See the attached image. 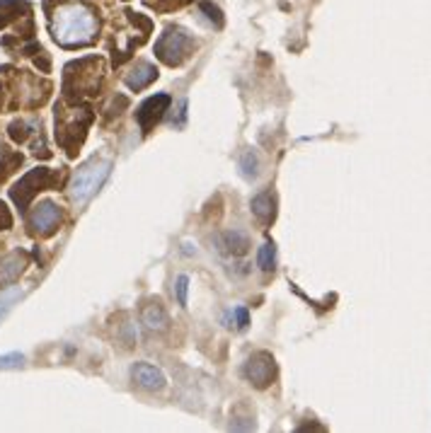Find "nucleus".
I'll return each mask as SVG.
<instances>
[{"label":"nucleus","mask_w":431,"mask_h":433,"mask_svg":"<svg viewBox=\"0 0 431 433\" xmlns=\"http://www.w3.org/2000/svg\"><path fill=\"white\" fill-rule=\"evenodd\" d=\"M58 223H61V211H58L56 206L51 204V201H44V204H39L29 215L32 233H37V235H42V237L51 235L53 230L58 228Z\"/></svg>","instance_id":"8"},{"label":"nucleus","mask_w":431,"mask_h":433,"mask_svg":"<svg viewBox=\"0 0 431 433\" xmlns=\"http://www.w3.org/2000/svg\"><path fill=\"white\" fill-rule=\"evenodd\" d=\"M158 78V68L151 66V63H138L129 75H126V85L131 90H143Z\"/></svg>","instance_id":"12"},{"label":"nucleus","mask_w":431,"mask_h":433,"mask_svg":"<svg viewBox=\"0 0 431 433\" xmlns=\"http://www.w3.org/2000/svg\"><path fill=\"white\" fill-rule=\"evenodd\" d=\"M235 319H238V329H245V327H247V322H249L247 310H245V308H238V310H235Z\"/></svg>","instance_id":"23"},{"label":"nucleus","mask_w":431,"mask_h":433,"mask_svg":"<svg viewBox=\"0 0 431 433\" xmlns=\"http://www.w3.org/2000/svg\"><path fill=\"white\" fill-rule=\"evenodd\" d=\"M257 264H260L262 272H271L276 264V247L274 242H264L260 247V254H257Z\"/></svg>","instance_id":"16"},{"label":"nucleus","mask_w":431,"mask_h":433,"mask_svg":"<svg viewBox=\"0 0 431 433\" xmlns=\"http://www.w3.org/2000/svg\"><path fill=\"white\" fill-rule=\"evenodd\" d=\"M131 378H134V382L138 387L151 390V392L162 390L167 382L160 368H156V365H151V363H136L134 368H131Z\"/></svg>","instance_id":"9"},{"label":"nucleus","mask_w":431,"mask_h":433,"mask_svg":"<svg viewBox=\"0 0 431 433\" xmlns=\"http://www.w3.org/2000/svg\"><path fill=\"white\" fill-rule=\"evenodd\" d=\"M170 102H172L170 94L160 92V94H153V97H148L146 102H143V105L136 109V121H138V126H140V131H143V133H148V131H151L153 126H156L158 121L165 116Z\"/></svg>","instance_id":"7"},{"label":"nucleus","mask_w":431,"mask_h":433,"mask_svg":"<svg viewBox=\"0 0 431 433\" xmlns=\"http://www.w3.org/2000/svg\"><path fill=\"white\" fill-rule=\"evenodd\" d=\"M93 124V111L90 109H75L71 114V119H66L63 111H56V138L63 148L68 150V155H75L80 148V143L85 141L88 126Z\"/></svg>","instance_id":"3"},{"label":"nucleus","mask_w":431,"mask_h":433,"mask_svg":"<svg viewBox=\"0 0 431 433\" xmlns=\"http://www.w3.org/2000/svg\"><path fill=\"white\" fill-rule=\"evenodd\" d=\"M257 168H260V162H257L255 153H252V150L243 153V157H240V172H243V177L255 179L257 177Z\"/></svg>","instance_id":"17"},{"label":"nucleus","mask_w":431,"mask_h":433,"mask_svg":"<svg viewBox=\"0 0 431 433\" xmlns=\"http://www.w3.org/2000/svg\"><path fill=\"white\" fill-rule=\"evenodd\" d=\"M274 206L276 201L274 196H271V192H262L252 198V213H255L262 223H271V220H274V213H276Z\"/></svg>","instance_id":"14"},{"label":"nucleus","mask_w":431,"mask_h":433,"mask_svg":"<svg viewBox=\"0 0 431 433\" xmlns=\"http://www.w3.org/2000/svg\"><path fill=\"white\" fill-rule=\"evenodd\" d=\"M29 126L25 124V121H15V124L10 126V136H12V141H17V143H25L27 141V136H29L32 131H27Z\"/></svg>","instance_id":"19"},{"label":"nucleus","mask_w":431,"mask_h":433,"mask_svg":"<svg viewBox=\"0 0 431 433\" xmlns=\"http://www.w3.org/2000/svg\"><path fill=\"white\" fill-rule=\"evenodd\" d=\"M15 298H17V291H12V293H5V296L0 298V315H3V313H5L8 308H10V303H12V300H15Z\"/></svg>","instance_id":"24"},{"label":"nucleus","mask_w":431,"mask_h":433,"mask_svg":"<svg viewBox=\"0 0 431 433\" xmlns=\"http://www.w3.org/2000/svg\"><path fill=\"white\" fill-rule=\"evenodd\" d=\"M194 39L182 29H165L160 39L156 42V56L167 66H182L189 56L194 53Z\"/></svg>","instance_id":"5"},{"label":"nucleus","mask_w":431,"mask_h":433,"mask_svg":"<svg viewBox=\"0 0 431 433\" xmlns=\"http://www.w3.org/2000/svg\"><path fill=\"white\" fill-rule=\"evenodd\" d=\"M140 322L146 324L151 332H162L167 327V313L160 303H151L140 310Z\"/></svg>","instance_id":"13"},{"label":"nucleus","mask_w":431,"mask_h":433,"mask_svg":"<svg viewBox=\"0 0 431 433\" xmlns=\"http://www.w3.org/2000/svg\"><path fill=\"white\" fill-rule=\"evenodd\" d=\"M112 172V162L104 160V157H93L83 165V168L75 172L73 184H71V196L78 204H85L95 192L104 184V179L110 177Z\"/></svg>","instance_id":"2"},{"label":"nucleus","mask_w":431,"mask_h":433,"mask_svg":"<svg viewBox=\"0 0 431 433\" xmlns=\"http://www.w3.org/2000/svg\"><path fill=\"white\" fill-rule=\"evenodd\" d=\"M175 291H177V303H180V305H187L189 276H177V283H175Z\"/></svg>","instance_id":"20"},{"label":"nucleus","mask_w":431,"mask_h":433,"mask_svg":"<svg viewBox=\"0 0 431 433\" xmlns=\"http://www.w3.org/2000/svg\"><path fill=\"white\" fill-rule=\"evenodd\" d=\"M219 245L221 252H225V254L243 257L249 250V237L245 233H240V230H228V233H223L219 237Z\"/></svg>","instance_id":"11"},{"label":"nucleus","mask_w":431,"mask_h":433,"mask_svg":"<svg viewBox=\"0 0 431 433\" xmlns=\"http://www.w3.org/2000/svg\"><path fill=\"white\" fill-rule=\"evenodd\" d=\"M22 356L20 354H10V356H0V368H15V365H22Z\"/></svg>","instance_id":"21"},{"label":"nucleus","mask_w":431,"mask_h":433,"mask_svg":"<svg viewBox=\"0 0 431 433\" xmlns=\"http://www.w3.org/2000/svg\"><path fill=\"white\" fill-rule=\"evenodd\" d=\"M243 376L247 382H252L255 387H267L271 385V380H274L276 376V363L274 358H271V354H267V351H260V354L249 356L247 363H245L243 368Z\"/></svg>","instance_id":"6"},{"label":"nucleus","mask_w":431,"mask_h":433,"mask_svg":"<svg viewBox=\"0 0 431 433\" xmlns=\"http://www.w3.org/2000/svg\"><path fill=\"white\" fill-rule=\"evenodd\" d=\"M27 261H29V259H27L25 252H12L8 259L0 261V288L15 281V278L20 276L22 272H25Z\"/></svg>","instance_id":"10"},{"label":"nucleus","mask_w":431,"mask_h":433,"mask_svg":"<svg viewBox=\"0 0 431 433\" xmlns=\"http://www.w3.org/2000/svg\"><path fill=\"white\" fill-rule=\"evenodd\" d=\"M12 225V215H10V211L5 209V204L0 201V230H8Z\"/></svg>","instance_id":"22"},{"label":"nucleus","mask_w":431,"mask_h":433,"mask_svg":"<svg viewBox=\"0 0 431 433\" xmlns=\"http://www.w3.org/2000/svg\"><path fill=\"white\" fill-rule=\"evenodd\" d=\"M37 66L44 70V73H49V68H51V63H49V56L44 51H39V56H37Z\"/></svg>","instance_id":"25"},{"label":"nucleus","mask_w":431,"mask_h":433,"mask_svg":"<svg viewBox=\"0 0 431 433\" xmlns=\"http://www.w3.org/2000/svg\"><path fill=\"white\" fill-rule=\"evenodd\" d=\"M199 10L208 17V22H211L213 27H223V12H221L219 5H213L211 0H204L201 5H199Z\"/></svg>","instance_id":"18"},{"label":"nucleus","mask_w":431,"mask_h":433,"mask_svg":"<svg viewBox=\"0 0 431 433\" xmlns=\"http://www.w3.org/2000/svg\"><path fill=\"white\" fill-rule=\"evenodd\" d=\"M97 15L85 5H63L56 15H51L53 39L61 47H85L97 37Z\"/></svg>","instance_id":"1"},{"label":"nucleus","mask_w":431,"mask_h":433,"mask_svg":"<svg viewBox=\"0 0 431 433\" xmlns=\"http://www.w3.org/2000/svg\"><path fill=\"white\" fill-rule=\"evenodd\" d=\"M20 12H29V5L25 0H3L0 3V29L10 25L12 20H17Z\"/></svg>","instance_id":"15"},{"label":"nucleus","mask_w":431,"mask_h":433,"mask_svg":"<svg viewBox=\"0 0 431 433\" xmlns=\"http://www.w3.org/2000/svg\"><path fill=\"white\" fill-rule=\"evenodd\" d=\"M58 182H61V172L49 170V168H37V170H32V172H27L25 177L10 189V196L20 209H25L39 192L58 187Z\"/></svg>","instance_id":"4"}]
</instances>
